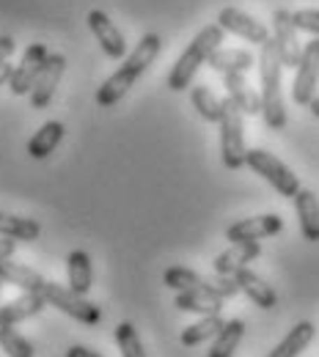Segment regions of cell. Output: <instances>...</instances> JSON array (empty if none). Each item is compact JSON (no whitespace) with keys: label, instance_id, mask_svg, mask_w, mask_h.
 Masks as SVG:
<instances>
[{"label":"cell","instance_id":"obj_38","mask_svg":"<svg viewBox=\"0 0 319 357\" xmlns=\"http://www.w3.org/2000/svg\"><path fill=\"white\" fill-rule=\"evenodd\" d=\"M309 107H311V113L319 119V96H314V99H311V105H309Z\"/></svg>","mask_w":319,"mask_h":357},{"label":"cell","instance_id":"obj_22","mask_svg":"<svg viewBox=\"0 0 319 357\" xmlns=\"http://www.w3.org/2000/svg\"><path fill=\"white\" fill-rule=\"evenodd\" d=\"M66 275H69V289L86 297L91 291V283H94L91 256L86 250H72L66 256Z\"/></svg>","mask_w":319,"mask_h":357},{"label":"cell","instance_id":"obj_18","mask_svg":"<svg viewBox=\"0 0 319 357\" xmlns=\"http://www.w3.org/2000/svg\"><path fill=\"white\" fill-rule=\"evenodd\" d=\"M174 308L187 313H198V316H218L223 311V300L215 297L212 291L195 286V289H187V291H177Z\"/></svg>","mask_w":319,"mask_h":357},{"label":"cell","instance_id":"obj_17","mask_svg":"<svg viewBox=\"0 0 319 357\" xmlns=\"http://www.w3.org/2000/svg\"><path fill=\"white\" fill-rule=\"evenodd\" d=\"M209 69L218 72V75H245L253 69L256 58L253 52L248 50H237V47H218L212 55H209Z\"/></svg>","mask_w":319,"mask_h":357},{"label":"cell","instance_id":"obj_4","mask_svg":"<svg viewBox=\"0 0 319 357\" xmlns=\"http://www.w3.org/2000/svg\"><path fill=\"white\" fill-rule=\"evenodd\" d=\"M245 165H248L256 176L265 178L275 192L283 195V198H295V195L300 192V178L295 176V171H292L289 165H283L275 154L265 151V149H248Z\"/></svg>","mask_w":319,"mask_h":357},{"label":"cell","instance_id":"obj_24","mask_svg":"<svg viewBox=\"0 0 319 357\" xmlns=\"http://www.w3.org/2000/svg\"><path fill=\"white\" fill-rule=\"evenodd\" d=\"M64 124L61 121H47L39 127V132H34V137L28 140V154L34 157V160H47L52 151H55V146L64 140Z\"/></svg>","mask_w":319,"mask_h":357},{"label":"cell","instance_id":"obj_1","mask_svg":"<svg viewBox=\"0 0 319 357\" xmlns=\"http://www.w3.org/2000/svg\"><path fill=\"white\" fill-rule=\"evenodd\" d=\"M163 50V39L157 33H146L140 36V42L135 45V50L127 55V61L121 63V69H116L102 86L96 91V105L99 107H113L116 102H121L127 96V91L135 86V80L157 61Z\"/></svg>","mask_w":319,"mask_h":357},{"label":"cell","instance_id":"obj_20","mask_svg":"<svg viewBox=\"0 0 319 357\" xmlns=\"http://www.w3.org/2000/svg\"><path fill=\"white\" fill-rule=\"evenodd\" d=\"M228 99L242 110V116H259L262 113V93L251 89L245 75H223Z\"/></svg>","mask_w":319,"mask_h":357},{"label":"cell","instance_id":"obj_35","mask_svg":"<svg viewBox=\"0 0 319 357\" xmlns=\"http://www.w3.org/2000/svg\"><path fill=\"white\" fill-rule=\"evenodd\" d=\"M17 250V239H8V236H0V261L3 259H11Z\"/></svg>","mask_w":319,"mask_h":357},{"label":"cell","instance_id":"obj_28","mask_svg":"<svg viewBox=\"0 0 319 357\" xmlns=\"http://www.w3.org/2000/svg\"><path fill=\"white\" fill-rule=\"evenodd\" d=\"M190 102L193 107L198 110V116L209 124H221V116H223V99H218L209 86H193L190 89Z\"/></svg>","mask_w":319,"mask_h":357},{"label":"cell","instance_id":"obj_39","mask_svg":"<svg viewBox=\"0 0 319 357\" xmlns=\"http://www.w3.org/2000/svg\"><path fill=\"white\" fill-rule=\"evenodd\" d=\"M0 291H3V278H0Z\"/></svg>","mask_w":319,"mask_h":357},{"label":"cell","instance_id":"obj_6","mask_svg":"<svg viewBox=\"0 0 319 357\" xmlns=\"http://www.w3.org/2000/svg\"><path fill=\"white\" fill-rule=\"evenodd\" d=\"M45 297L52 308L64 311L69 319H75V321H80V324H99V321H102V308H99L96 303H91V300H86L83 294L72 291L69 286H61V283L47 280Z\"/></svg>","mask_w":319,"mask_h":357},{"label":"cell","instance_id":"obj_12","mask_svg":"<svg viewBox=\"0 0 319 357\" xmlns=\"http://www.w3.org/2000/svg\"><path fill=\"white\" fill-rule=\"evenodd\" d=\"M89 28H91V33L96 36V42H99L102 52H105L107 58L119 61V58H124V55H127L124 33L113 25V20H110L105 11H99V8L89 11Z\"/></svg>","mask_w":319,"mask_h":357},{"label":"cell","instance_id":"obj_32","mask_svg":"<svg viewBox=\"0 0 319 357\" xmlns=\"http://www.w3.org/2000/svg\"><path fill=\"white\" fill-rule=\"evenodd\" d=\"M201 289L212 291V294L221 297V300H228V297H237V294H239V286H237L234 275H218V272H215L212 278H207Z\"/></svg>","mask_w":319,"mask_h":357},{"label":"cell","instance_id":"obj_21","mask_svg":"<svg viewBox=\"0 0 319 357\" xmlns=\"http://www.w3.org/2000/svg\"><path fill=\"white\" fill-rule=\"evenodd\" d=\"M0 278L8 286H20L22 291H45V283H47L42 272H36L34 267H25V264H17L11 259H3L0 261Z\"/></svg>","mask_w":319,"mask_h":357},{"label":"cell","instance_id":"obj_36","mask_svg":"<svg viewBox=\"0 0 319 357\" xmlns=\"http://www.w3.org/2000/svg\"><path fill=\"white\" fill-rule=\"evenodd\" d=\"M66 357H102V355L89 349V347H72V349L66 352Z\"/></svg>","mask_w":319,"mask_h":357},{"label":"cell","instance_id":"obj_14","mask_svg":"<svg viewBox=\"0 0 319 357\" xmlns=\"http://www.w3.org/2000/svg\"><path fill=\"white\" fill-rule=\"evenodd\" d=\"M47 305L50 303H47L45 291H22L17 300L0 305V327H17L20 321L39 316Z\"/></svg>","mask_w":319,"mask_h":357},{"label":"cell","instance_id":"obj_33","mask_svg":"<svg viewBox=\"0 0 319 357\" xmlns=\"http://www.w3.org/2000/svg\"><path fill=\"white\" fill-rule=\"evenodd\" d=\"M292 22H295L297 31H306V33L319 36V8H300V11H292Z\"/></svg>","mask_w":319,"mask_h":357},{"label":"cell","instance_id":"obj_30","mask_svg":"<svg viewBox=\"0 0 319 357\" xmlns=\"http://www.w3.org/2000/svg\"><path fill=\"white\" fill-rule=\"evenodd\" d=\"M204 275H198L195 269L187 267H168L163 272V283L171 289V291H187V289H195V286H204Z\"/></svg>","mask_w":319,"mask_h":357},{"label":"cell","instance_id":"obj_7","mask_svg":"<svg viewBox=\"0 0 319 357\" xmlns=\"http://www.w3.org/2000/svg\"><path fill=\"white\" fill-rule=\"evenodd\" d=\"M319 83V39H311L309 45H303L300 63L295 69V83H292V99L300 107H309L311 99L317 96Z\"/></svg>","mask_w":319,"mask_h":357},{"label":"cell","instance_id":"obj_13","mask_svg":"<svg viewBox=\"0 0 319 357\" xmlns=\"http://www.w3.org/2000/svg\"><path fill=\"white\" fill-rule=\"evenodd\" d=\"M283 231V220L278 215H259L248 220H237L226 228L228 242H259Z\"/></svg>","mask_w":319,"mask_h":357},{"label":"cell","instance_id":"obj_19","mask_svg":"<svg viewBox=\"0 0 319 357\" xmlns=\"http://www.w3.org/2000/svg\"><path fill=\"white\" fill-rule=\"evenodd\" d=\"M295 201V212L300 220V234L306 242H319V198L314 190H303L292 198Z\"/></svg>","mask_w":319,"mask_h":357},{"label":"cell","instance_id":"obj_15","mask_svg":"<svg viewBox=\"0 0 319 357\" xmlns=\"http://www.w3.org/2000/svg\"><path fill=\"white\" fill-rule=\"evenodd\" d=\"M234 280H237V286H239V294H245L253 305H259L262 311H273L275 305H278V294H275V289L265 280V278H259L253 269L242 267L234 272Z\"/></svg>","mask_w":319,"mask_h":357},{"label":"cell","instance_id":"obj_9","mask_svg":"<svg viewBox=\"0 0 319 357\" xmlns=\"http://www.w3.org/2000/svg\"><path fill=\"white\" fill-rule=\"evenodd\" d=\"M273 42L278 47L283 69H297L300 55H303V45L297 42V28H295L292 14L286 8H278L273 14Z\"/></svg>","mask_w":319,"mask_h":357},{"label":"cell","instance_id":"obj_29","mask_svg":"<svg viewBox=\"0 0 319 357\" xmlns=\"http://www.w3.org/2000/svg\"><path fill=\"white\" fill-rule=\"evenodd\" d=\"M0 349L8 357H36L34 344L14 327H0Z\"/></svg>","mask_w":319,"mask_h":357},{"label":"cell","instance_id":"obj_10","mask_svg":"<svg viewBox=\"0 0 319 357\" xmlns=\"http://www.w3.org/2000/svg\"><path fill=\"white\" fill-rule=\"evenodd\" d=\"M47 58H50V50H47V45H39V42L28 45V50L22 52L20 66L11 72L8 91H11L14 96L31 93V89H34V83H36V77H39V72H42V66H45Z\"/></svg>","mask_w":319,"mask_h":357},{"label":"cell","instance_id":"obj_2","mask_svg":"<svg viewBox=\"0 0 319 357\" xmlns=\"http://www.w3.org/2000/svg\"><path fill=\"white\" fill-rule=\"evenodd\" d=\"M281 55L275 42H265L259 52V80H262V119L270 130L286 127V105H283V91H281Z\"/></svg>","mask_w":319,"mask_h":357},{"label":"cell","instance_id":"obj_16","mask_svg":"<svg viewBox=\"0 0 319 357\" xmlns=\"http://www.w3.org/2000/svg\"><path fill=\"white\" fill-rule=\"evenodd\" d=\"M262 256V245L259 242H231L223 253L215 256L212 269L218 275H234L237 269L248 267L253 259Z\"/></svg>","mask_w":319,"mask_h":357},{"label":"cell","instance_id":"obj_5","mask_svg":"<svg viewBox=\"0 0 319 357\" xmlns=\"http://www.w3.org/2000/svg\"><path fill=\"white\" fill-rule=\"evenodd\" d=\"M245 124H242V110L223 99V116H221V160L228 171H239L245 165Z\"/></svg>","mask_w":319,"mask_h":357},{"label":"cell","instance_id":"obj_3","mask_svg":"<svg viewBox=\"0 0 319 357\" xmlns=\"http://www.w3.org/2000/svg\"><path fill=\"white\" fill-rule=\"evenodd\" d=\"M223 39H226V31L221 28V25H207V28H201L198 33H195V39L187 45L182 55H179V61L171 66V72H168V89L171 91H187L193 86V77H195V72L209 61V55L218 50V47L223 45Z\"/></svg>","mask_w":319,"mask_h":357},{"label":"cell","instance_id":"obj_11","mask_svg":"<svg viewBox=\"0 0 319 357\" xmlns=\"http://www.w3.org/2000/svg\"><path fill=\"white\" fill-rule=\"evenodd\" d=\"M64 69H66V58L61 52H55V55L50 52V58L45 61V66H42V72H39L34 89H31V105L36 110H45L52 102V93H55L61 77H64Z\"/></svg>","mask_w":319,"mask_h":357},{"label":"cell","instance_id":"obj_26","mask_svg":"<svg viewBox=\"0 0 319 357\" xmlns=\"http://www.w3.org/2000/svg\"><path fill=\"white\" fill-rule=\"evenodd\" d=\"M39 234H42V225L36 220L0 212V236L17 239V242H34V239H39Z\"/></svg>","mask_w":319,"mask_h":357},{"label":"cell","instance_id":"obj_27","mask_svg":"<svg viewBox=\"0 0 319 357\" xmlns=\"http://www.w3.org/2000/svg\"><path fill=\"white\" fill-rule=\"evenodd\" d=\"M223 324H226V321L221 319V313H218V316H201L195 324L184 327L179 341H182V347H198V344H204V341H212V338L223 330Z\"/></svg>","mask_w":319,"mask_h":357},{"label":"cell","instance_id":"obj_25","mask_svg":"<svg viewBox=\"0 0 319 357\" xmlns=\"http://www.w3.org/2000/svg\"><path fill=\"white\" fill-rule=\"evenodd\" d=\"M242 338H245V321L242 319H231V321L223 324V330L212 338V347H209L207 357H234Z\"/></svg>","mask_w":319,"mask_h":357},{"label":"cell","instance_id":"obj_37","mask_svg":"<svg viewBox=\"0 0 319 357\" xmlns=\"http://www.w3.org/2000/svg\"><path fill=\"white\" fill-rule=\"evenodd\" d=\"M11 72H14V69H11L8 63H0V86H6V83L11 80Z\"/></svg>","mask_w":319,"mask_h":357},{"label":"cell","instance_id":"obj_23","mask_svg":"<svg viewBox=\"0 0 319 357\" xmlns=\"http://www.w3.org/2000/svg\"><path fill=\"white\" fill-rule=\"evenodd\" d=\"M311 341H314V324L311 321H297L267 357H300V352H306Z\"/></svg>","mask_w":319,"mask_h":357},{"label":"cell","instance_id":"obj_31","mask_svg":"<svg viewBox=\"0 0 319 357\" xmlns=\"http://www.w3.org/2000/svg\"><path fill=\"white\" fill-rule=\"evenodd\" d=\"M116 344L121 349V357H146V349L138 338V330L130 324V321H121L116 327Z\"/></svg>","mask_w":319,"mask_h":357},{"label":"cell","instance_id":"obj_34","mask_svg":"<svg viewBox=\"0 0 319 357\" xmlns=\"http://www.w3.org/2000/svg\"><path fill=\"white\" fill-rule=\"evenodd\" d=\"M14 50H17V45L11 36H0V63H6L14 55Z\"/></svg>","mask_w":319,"mask_h":357},{"label":"cell","instance_id":"obj_8","mask_svg":"<svg viewBox=\"0 0 319 357\" xmlns=\"http://www.w3.org/2000/svg\"><path fill=\"white\" fill-rule=\"evenodd\" d=\"M218 25H221L226 33H234V36L251 42V45H265V42L273 39L265 22L253 20L251 14H245L242 8H234V6L221 8V14H218Z\"/></svg>","mask_w":319,"mask_h":357}]
</instances>
